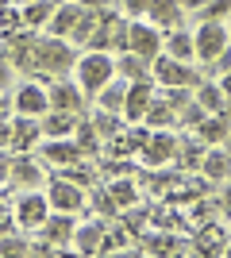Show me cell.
<instances>
[{
	"mask_svg": "<svg viewBox=\"0 0 231 258\" xmlns=\"http://www.w3.org/2000/svg\"><path fill=\"white\" fill-rule=\"evenodd\" d=\"M16 112L20 116H35V119H43L46 112H50V93L46 89H39V85H20L16 89Z\"/></svg>",
	"mask_w": 231,
	"mask_h": 258,
	"instance_id": "10",
	"label": "cell"
},
{
	"mask_svg": "<svg viewBox=\"0 0 231 258\" xmlns=\"http://www.w3.org/2000/svg\"><path fill=\"white\" fill-rule=\"evenodd\" d=\"M0 108H4V100H0Z\"/></svg>",
	"mask_w": 231,
	"mask_h": 258,
	"instance_id": "47",
	"label": "cell"
},
{
	"mask_svg": "<svg viewBox=\"0 0 231 258\" xmlns=\"http://www.w3.org/2000/svg\"><path fill=\"white\" fill-rule=\"evenodd\" d=\"M154 77L162 81V89H197V85H200V74H197L189 62L174 58V54L154 58Z\"/></svg>",
	"mask_w": 231,
	"mask_h": 258,
	"instance_id": "4",
	"label": "cell"
},
{
	"mask_svg": "<svg viewBox=\"0 0 231 258\" xmlns=\"http://www.w3.org/2000/svg\"><path fill=\"white\" fill-rule=\"evenodd\" d=\"M146 4H150V0H123V8L131 12V16H139V12H146Z\"/></svg>",
	"mask_w": 231,
	"mask_h": 258,
	"instance_id": "39",
	"label": "cell"
},
{
	"mask_svg": "<svg viewBox=\"0 0 231 258\" xmlns=\"http://www.w3.org/2000/svg\"><path fill=\"white\" fill-rule=\"evenodd\" d=\"M127 85H131V81H116V77H112L108 85L97 93V108H104V112H123V100H127Z\"/></svg>",
	"mask_w": 231,
	"mask_h": 258,
	"instance_id": "23",
	"label": "cell"
},
{
	"mask_svg": "<svg viewBox=\"0 0 231 258\" xmlns=\"http://www.w3.org/2000/svg\"><path fill=\"white\" fill-rule=\"evenodd\" d=\"M177 239L174 235H154V239H146V254H158V250H166V254H174V250H185V247H174Z\"/></svg>",
	"mask_w": 231,
	"mask_h": 258,
	"instance_id": "34",
	"label": "cell"
},
{
	"mask_svg": "<svg viewBox=\"0 0 231 258\" xmlns=\"http://www.w3.org/2000/svg\"><path fill=\"white\" fill-rule=\"evenodd\" d=\"M77 54L69 46V39H58V35H46V39H35L31 46V66L46 77H66L73 70Z\"/></svg>",
	"mask_w": 231,
	"mask_h": 258,
	"instance_id": "1",
	"label": "cell"
},
{
	"mask_svg": "<svg viewBox=\"0 0 231 258\" xmlns=\"http://www.w3.org/2000/svg\"><path fill=\"white\" fill-rule=\"evenodd\" d=\"M43 135V123L35 116H20L12 119V151H31V143Z\"/></svg>",
	"mask_w": 231,
	"mask_h": 258,
	"instance_id": "18",
	"label": "cell"
},
{
	"mask_svg": "<svg viewBox=\"0 0 231 258\" xmlns=\"http://www.w3.org/2000/svg\"><path fill=\"white\" fill-rule=\"evenodd\" d=\"M12 81V62H8V54H0V89H8Z\"/></svg>",
	"mask_w": 231,
	"mask_h": 258,
	"instance_id": "38",
	"label": "cell"
},
{
	"mask_svg": "<svg viewBox=\"0 0 231 258\" xmlns=\"http://www.w3.org/2000/svg\"><path fill=\"white\" fill-rule=\"evenodd\" d=\"M93 205H97V212L104 208V216H116V212H120V205H116V197H112V189H108V185L93 193Z\"/></svg>",
	"mask_w": 231,
	"mask_h": 258,
	"instance_id": "33",
	"label": "cell"
},
{
	"mask_svg": "<svg viewBox=\"0 0 231 258\" xmlns=\"http://www.w3.org/2000/svg\"><path fill=\"white\" fill-rule=\"evenodd\" d=\"M73 243H77V254H104V227L100 224H81L73 231Z\"/></svg>",
	"mask_w": 231,
	"mask_h": 258,
	"instance_id": "19",
	"label": "cell"
},
{
	"mask_svg": "<svg viewBox=\"0 0 231 258\" xmlns=\"http://www.w3.org/2000/svg\"><path fill=\"white\" fill-rule=\"evenodd\" d=\"M39 123H43V135H46V139H69L81 119H77V112H58V108H50Z\"/></svg>",
	"mask_w": 231,
	"mask_h": 258,
	"instance_id": "13",
	"label": "cell"
},
{
	"mask_svg": "<svg viewBox=\"0 0 231 258\" xmlns=\"http://www.w3.org/2000/svg\"><path fill=\"white\" fill-rule=\"evenodd\" d=\"M108 189H112V197H116V205L120 208H127V205H135V185L127 181V177H108Z\"/></svg>",
	"mask_w": 231,
	"mask_h": 258,
	"instance_id": "30",
	"label": "cell"
},
{
	"mask_svg": "<svg viewBox=\"0 0 231 258\" xmlns=\"http://www.w3.org/2000/svg\"><path fill=\"white\" fill-rule=\"evenodd\" d=\"M127 50L154 62L158 54H162V35L154 23H127Z\"/></svg>",
	"mask_w": 231,
	"mask_h": 258,
	"instance_id": "5",
	"label": "cell"
},
{
	"mask_svg": "<svg viewBox=\"0 0 231 258\" xmlns=\"http://www.w3.org/2000/svg\"><path fill=\"white\" fill-rule=\"evenodd\" d=\"M81 16H85V8H81V4H62V8L54 12V20L46 23V31L50 35H58V39H69V35H73V27L77 23H81Z\"/></svg>",
	"mask_w": 231,
	"mask_h": 258,
	"instance_id": "16",
	"label": "cell"
},
{
	"mask_svg": "<svg viewBox=\"0 0 231 258\" xmlns=\"http://www.w3.org/2000/svg\"><path fill=\"white\" fill-rule=\"evenodd\" d=\"M200 16H204V20H227L231 16V0H208V4L200 8Z\"/></svg>",
	"mask_w": 231,
	"mask_h": 258,
	"instance_id": "35",
	"label": "cell"
},
{
	"mask_svg": "<svg viewBox=\"0 0 231 258\" xmlns=\"http://www.w3.org/2000/svg\"><path fill=\"white\" fill-rule=\"evenodd\" d=\"M181 0H150V4H146V16H150V23L154 27H170V31H174V27H181Z\"/></svg>",
	"mask_w": 231,
	"mask_h": 258,
	"instance_id": "14",
	"label": "cell"
},
{
	"mask_svg": "<svg viewBox=\"0 0 231 258\" xmlns=\"http://www.w3.org/2000/svg\"><path fill=\"white\" fill-rule=\"evenodd\" d=\"M166 54H174V58L189 62V58L197 54V39H193V31H185V27H174V31H170V39H166Z\"/></svg>",
	"mask_w": 231,
	"mask_h": 258,
	"instance_id": "24",
	"label": "cell"
},
{
	"mask_svg": "<svg viewBox=\"0 0 231 258\" xmlns=\"http://www.w3.org/2000/svg\"><path fill=\"white\" fill-rule=\"evenodd\" d=\"M223 93H227V97H231V70H227V74H223Z\"/></svg>",
	"mask_w": 231,
	"mask_h": 258,
	"instance_id": "42",
	"label": "cell"
},
{
	"mask_svg": "<svg viewBox=\"0 0 231 258\" xmlns=\"http://www.w3.org/2000/svg\"><path fill=\"white\" fill-rule=\"evenodd\" d=\"M197 135L208 147H223V139L231 135V116L227 112H212V116H204V123L197 127Z\"/></svg>",
	"mask_w": 231,
	"mask_h": 258,
	"instance_id": "17",
	"label": "cell"
},
{
	"mask_svg": "<svg viewBox=\"0 0 231 258\" xmlns=\"http://www.w3.org/2000/svg\"><path fill=\"white\" fill-rule=\"evenodd\" d=\"M150 100H154V85H150V77H146V81H131V85H127V100H123V119L139 123V119L146 116Z\"/></svg>",
	"mask_w": 231,
	"mask_h": 258,
	"instance_id": "11",
	"label": "cell"
},
{
	"mask_svg": "<svg viewBox=\"0 0 231 258\" xmlns=\"http://www.w3.org/2000/svg\"><path fill=\"white\" fill-rule=\"evenodd\" d=\"M116 74L123 77V81H146L150 77V70H146V58H139V54H123V58H116Z\"/></svg>",
	"mask_w": 231,
	"mask_h": 258,
	"instance_id": "27",
	"label": "cell"
},
{
	"mask_svg": "<svg viewBox=\"0 0 231 258\" xmlns=\"http://www.w3.org/2000/svg\"><path fill=\"white\" fill-rule=\"evenodd\" d=\"M0 254H31V243L20 235H0Z\"/></svg>",
	"mask_w": 231,
	"mask_h": 258,
	"instance_id": "32",
	"label": "cell"
},
{
	"mask_svg": "<svg viewBox=\"0 0 231 258\" xmlns=\"http://www.w3.org/2000/svg\"><path fill=\"white\" fill-rule=\"evenodd\" d=\"M73 231H77L73 212H50V216H46V224L39 227V235H43L46 243H66Z\"/></svg>",
	"mask_w": 231,
	"mask_h": 258,
	"instance_id": "15",
	"label": "cell"
},
{
	"mask_svg": "<svg viewBox=\"0 0 231 258\" xmlns=\"http://www.w3.org/2000/svg\"><path fill=\"white\" fill-rule=\"evenodd\" d=\"M223 112H227V116H231V97H227V104H223Z\"/></svg>",
	"mask_w": 231,
	"mask_h": 258,
	"instance_id": "43",
	"label": "cell"
},
{
	"mask_svg": "<svg viewBox=\"0 0 231 258\" xmlns=\"http://www.w3.org/2000/svg\"><path fill=\"white\" fill-rule=\"evenodd\" d=\"M204 4H208V0H181V8H185V12H200Z\"/></svg>",
	"mask_w": 231,
	"mask_h": 258,
	"instance_id": "41",
	"label": "cell"
},
{
	"mask_svg": "<svg viewBox=\"0 0 231 258\" xmlns=\"http://www.w3.org/2000/svg\"><path fill=\"white\" fill-rule=\"evenodd\" d=\"M16 4H31V0H16Z\"/></svg>",
	"mask_w": 231,
	"mask_h": 258,
	"instance_id": "46",
	"label": "cell"
},
{
	"mask_svg": "<svg viewBox=\"0 0 231 258\" xmlns=\"http://www.w3.org/2000/svg\"><path fill=\"white\" fill-rule=\"evenodd\" d=\"M166 100H170V104H174L177 112H181V108H185L189 100H193V93H189V89H170V93H166Z\"/></svg>",
	"mask_w": 231,
	"mask_h": 258,
	"instance_id": "37",
	"label": "cell"
},
{
	"mask_svg": "<svg viewBox=\"0 0 231 258\" xmlns=\"http://www.w3.org/2000/svg\"><path fill=\"white\" fill-rule=\"evenodd\" d=\"M39 158L46 162V166H77V162L85 158V151L77 147V143H69V139H46L43 147H39Z\"/></svg>",
	"mask_w": 231,
	"mask_h": 258,
	"instance_id": "9",
	"label": "cell"
},
{
	"mask_svg": "<svg viewBox=\"0 0 231 258\" xmlns=\"http://www.w3.org/2000/svg\"><path fill=\"white\" fill-rule=\"evenodd\" d=\"M58 8H62V0H31V4H23V23L27 27H46Z\"/></svg>",
	"mask_w": 231,
	"mask_h": 258,
	"instance_id": "22",
	"label": "cell"
},
{
	"mask_svg": "<svg viewBox=\"0 0 231 258\" xmlns=\"http://www.w3.org/2000/svg\"><path fill=\"white\" fill-rule=\"evenodd\" d=\"M112 77H116V58L108 50H89L77 62V85L85 89V97H97Z\"/></svg>",
	"mask_w": 231,
	"mask_h": 258,
	"instance_id": "2",
	"label": "cell"
},
{
	"mask_svg": "<svg viewBox=\"0 0 231 258\" xmlns=\"http://www.w3.org/2000/svg\"><path fill=\"white\" fill-rule=\"evenodd\" d=\"M77 4H81V8H89V12H100L108 0H77Z\"/></svg>",
	"mask_w": 231,
	"mask_h": 258,
	"instance_id": "40",
	"label": "cell"
},
{
	"mask_svg": "<svg viewBox=\"0 0 231 258\" xmlns=\"http://www.w3.org/2000/svg\"><path fill=\"white\" fill-rule=\"evenodd\" d=\"M46 93H50V108H58V112H77V116H81V108H85V89L81 85L54 81Z\"/></svg>",
	"mask_w": 231,
	"mask_h": 258,
	"instance_id": "12",
	"label": "cell"
},
{
	"mask_svg": "<svg viewBox=\"0 0 231 258\" xmlns=\"http://www.w3.org/2000/svg\"><path fill=\"white\" fill-rule=\"evenodd\" d=\"M174 181H177V173H154V177H150V189H154V193H170Z\"/></svg>",
	"mask_w": 231,
	"mask_h": 258,
	"instance_id": "36",
	"label": "cell"
},
{
	"mask_svg": "<svg viewBox=\"0 0 231 258\" xmlns=\"http://www.w3.org/2000/svg\"><path fill=\"white\" fill-rule=\"evenodd\" d=\"M16 185H35L43 181V166L35 158H27V154H20V158H12V173H8Z\"/></svg>",
	"mask_w": 231,
	"mask_h": 258,
	"instance_id": "26",
	"label": "cell"
},
{
	"mask_svg": "<svg viewBox=\"0 0 231 258\" xmlns=\"http://www.w3.org/2000/svg\"><path fill=\"white\" fill-rule=\"evenodd\" d=\"M46 197H50V208H54V212H81V208H85V189L77 181H69L66 173L50 181V193Z\"/></svg>",
	"mask_w": 231,
	"mask_h": 258,
	"instance_id": "7",
	"label": "cell"
},
{
	"mask_svg": "<svg viewBox=\"0 0 231 258\" xmlns=\"http://www.w3.org/2000/svg\"><path fill=\"white\" fill-rule=\"evenodd\" d=\"M93 123H97L100 139H120L123 131H127V127H123V119H120V112H104V108H97Z\"/></svg>",
	"mask_w": 231,
	"mask_h": 258,
	"instance_id": "29",
	"label": "cell"
},
{
	"mask_svg": "<svg viewBox=\"0 0 231 258\" xmlns=\"http://www.w3.org/2000/svg\"><path fill=\"white\" fill-rule=\"evenodd\" d=\"M143 162L150 166V170H158V166H170V162L177 158V135H170V131H150V139H146L143 151Z\"/></svg>",
	"mask_w": 231,
	"mask_h": 258,
	"instance_id": "8",
	"label": "cell"
},
{
	"mask_svg": "<svg viewBox=\"0 0 231 258\" xmlns=\"http://www.w3.org/2000/svg\"><path fill=\"white\" fill-rule=\"evenodd\" d=\"M197 100L208 108V112H223L227 93H223V85H216V81H200V85H197Z\"/></svg>",
	"mask_w": 231,
	"mask_h": 258,
	"instance_id": "28",
	"label": "cell"
},
{
	"mask_svg": "<svg viewBox=\"0 0 231 258\" xmlns=\"http://www.w3.org/2000/svg\"><path fill=\"white\" fill-rule=\"evenodd\" d=\"M97 123H93V119H81V123H77V147H81V151H85V158L89 154H97Z\"/></svg>",
	"mask_w": 231,
	"mask_h": 258,
	"instance_id": "31",
	"label": "cell"
},
{
	"mask_svg": "<svg viewBox=\"0 0 231 258\" xmlns=\"http://www.w3.org/2000/svg\"><path fill=\"white\" fill-rule=\"evenodd\" d=\"M193 39H197V58H200L204 66H216L223 54H231V31L223 27L220 20H204V23L197 27V35H193Z\"/></svg>",
	"mask_w": 231,
	"mask_h": 258,
	"instance_id": "3",
	"label": "cell"
},
{
	"mask_svg": "<svg viewBox=\"0 0 231 258\" xmlns=\"http://www.w3.org/2000/svg\"><path fill=\"white\" fill-rule=\"evenodd\" d=\"M204 154H208V143L200 139H177V166L181 170H200V162H204Z\"/></svg>",
	"mask_w": 231,
	"mask_h": 258,
	"instance_id": "20",
	"label": "cell"
},
{
	"mask_svg": "<svg viewBox=\"0 0 231 258\" xmlns=\"http://www.w3.org/2000/svg\"><path fill=\"white\" fill-rule=\"evenodd\" d=\"M143 123H146L150 131H162V127H170V123H177V108L170 104V100H150Z\"/></svg>",
	"mask_w": 231,
	"mask_h": 258,
	"instance_id": "25",
	"label": "cell"
},
{
	"mask_svg": "<svg viewBox=\"0 0 231 258\" xmlns=\"http://www.w3.org/2000/svg\"><path fill=\"white\" fill-rule=\"evenodd\" d=\"M46 216H50V197L43 193H23L16 201V224L27 227V231H39L46 224Z\"/></svg>",
	"mask_w": 231,
	"mask_h": 258,
	"instance_id": "6",
	"label": "cell"
},
{
	"mask_svg": "<svg viewBox=\"0 0 231 258\" xmlns=\"http://www.w3.org/2000/svg\"><path fill=\"white\" fill-rule=\"evenodd\" d=\"M223 147H227V154H231V135H227V139H223Z\"/></svg>",
	"mask_w": 231,
	"mask_h": 258,
	"instance_id": "44",
	"label": "cell"
},
{
	"mask_svg": "<svg viewBox=\"0 0 231 258\" xmlns=\"http://www.w3.org/2000/svg\"><path fill=\"white\" fill-rule=\"evenodd\" d=\"M223 201H227V208H231V189H227V197H223Z\"/></svg>",
	"mask_w": 231,
	"mask_h": 258,
	"instance_id": "45",
	"label": "cell"
},
{
	"mask_svg": "<svg viewBox=\"0 0 231 258\" xmlns=\"http://www.w3.org/2000/svg\"><path fill=\"white\" fill-rule=\"evenodd\" d=\"M200 170H204V177H208L212 185L227 181V177H231V154H227V147H223V151H208V154H204V162H200Z\"/></svg>",
	"mask_w": 231,
	"mask_h": 258,
	"instance_id": "21",
	"label": "cell"
}]
</instances>
